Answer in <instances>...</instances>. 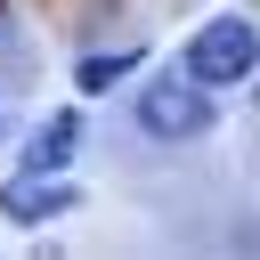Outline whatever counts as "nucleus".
<instances>
[{
	"instance_id": "obj_1",
	"label": "nucleus",
	"mask_w": 260,
	"mask_h": 260,
	"mask_svg": "<svg viewBox=\"0 0 260 260\" xmlns=\"http://www.w3.org/2000/svg\"><path fill=\"white\" fill-rule=\"evenodd\" d=\"M203 89H219V81H244L252 65H260V24L252 16H211L195 41H187V57H179Z\"/></svg>"
},
{
	"instance_id": "obj_2",
	"label": "nucleus",
	"mask_w": 260,
	"mask_h": 260,
	"mask_svg": "<svg viewBox=\"0 0 260 260\" xmlns=\"http://www.w3.org/2000/svg\"><path fill=\"white\" fill-rule=\"evenodd\" d=\"M138 122H146L154 138H195V130L211 122V98H203V81L179 65L171 81H154V89L138 98Z\"/></svg>"
},
{
	"instance_id": "obj_3",
	"label": "nucleus",
	"mask_w": 260,
	"mask_h": 260,
	"mask_svg": "<svg viewBox=\"0 0 260 260\" xmlns=\"http://www.w3.org/2000/svg\"><path fill=\"white\" fill-rule=\"evenodd\" d=\"M57 211H73V187H65L57 171H24V179H8V187H0V219L41 228V219H57Z\"/></svg>"
},
{
	"instance_id": "obj_4",
	"label": "nucleus",
	"mask_w": 260,
	"mask_h": 260,
	"mask_svg": "<svg viewBox=\"0 0 260 260\" xmlns=\"http://www.w3.org/2000/svg\"><path fill=\"white\" fill-rule=\"evenodd\" d=\"M73 138H81V114H49V122L24 138V171H65V162H73Z\"/></svg>"
},
{
	"instance_id": "obj_5",
	"label": "nucleus",
	"mask_w": 260,
	"mask_h": 260,
	"mask_svg": "<svg viewBox=\"0 0 260 260\" xmlns=\"http://www.w3.org/2000/svg\"><path fill=\"white\" fill-rule=\"evenodd\" d=\"M130 73H138V49H114V57H81V65H73L81 89H114V81H130Z\"/></svg>"
}]
</instances>
